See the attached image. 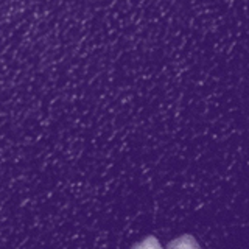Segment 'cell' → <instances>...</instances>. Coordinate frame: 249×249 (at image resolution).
Segmentation results:
<instances>
[{"mask_svg":"<svg viewBox=\"0 0 249 249\" xmlns=\"http://www.w3.org/2000/svg\"><path fill=\"white\" fill-rule=\"evenodd\" d=\"M167 248H199V243L196 240H195V237L192 235H181V237H178L176 240L173 241H170V243L167 245Z\"/></svg>","mask_w":249,"mask_h":249,"instance_id":"6da1fadb","label":"cell"},{"mask_svg":"<svg viewBox=\"0 0 249 249\" xmlns=\"http://www.w3.org/2000/svg\"><path fill=\"white\" fill-rule=\"evenodd\" d=\"M134 248H160V243L154 237H148L140 243H136Z\"/></svg>","mask_w":249,"mask_h":249,"instance_id":"7a4b0ae2","label":"cell"}]
</instances>
